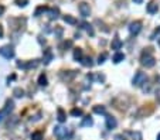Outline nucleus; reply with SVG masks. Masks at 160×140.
<instances>
[{
  "instance_id": "nucleus-1",
  "label": "nucleus",
  "mask_w": 160,
  "mask_h": 140,
  "mask_svg": "<svg viewBox=\"0 0 160 140\" xmlns=\"http://www.w3.org/2000/svg\"><path fill=\"white\" fill-rule=\"evenodd\" d=\"M140 64H142L143 67H146V68H152V67H154L156 60H154V57L149 53V51H147V53L145 51V53L142 54V58H140Z\"/></svg>"
},
{
  "instance_id": "nucleus-2",
  "label": "nucleus",
  "mask_w": 160,
  "mask_h": 140,
  "mask_svg": "<svg viewBox=\"0 0 160 140\" xmlns=\"http://www.w3.org/2000/svg\"><path fill=\"white\" fill-rule=\"evenodd\" d=\"M0 55L6 60H10V58L14 57V50L11 45H3L0 48Z\"/></svg>"
},
{
  "instance_id": "nucleus-3",
  "label": "nucleus",
  "mask_w": 160,
  "mask_h": 140,
  "mask_svg": "<svg viewBox=\"0 0 160 140\" xmlns=\"http://www.w3.org/2000/svg\"><path fill=\"white\" fill-rule=\"evenodd\" d=\"M145 81H146V74L143 72H136V75H135L133 81H132V83H133L135 87H140L142 83H145Z\"/></svg>"
},
{
  "instance_id": "nucleus-4",
  "label": "nucleus",
  "mask_w": 160,
  "mask_h": 140,
  "mask_svg": "<svg viewBox=\"0 0 160 140\" xmlns=\"http://www.w3.org/2000/svg\"><path fill=\"white\" fill-rule=\"evenodd\" d=\"M78 10H80L81 16L82 17H88L91 14V7L88 3H85V2H82V3H80V6H78Z\"/></svg>"
},
{
  "instance_id": "nucleus-5",
  "label": "nucleus",
  "mask_w": 160,
  "mask_h": 140,
  "mask_svg": "<svg viewBox=\"0 0 160 140\" xmlns=\"http://www.w3.org/2000/svg\"><path fill=\"white\" fill-rule=\"evenodd\" d=\"M140 30H142V23H140V21H133V23H130V26H129L130 34L136 36V34L140 33Z\"/></svg>"
},
{
  "instance_id": "nucleus-6",
  "label": "nucleus",
  "mask_w": 160,
  "mask_h": 140,
  "mask_svg": "<svg viewBox=\"0 0 160 140\" xmlns=\"http://www.w3.org/2000/svg\"><path fill=\"white\" fill-rule=\"evenodd\" d=\"M54 134L57 137H60V139H63V137H65L68 134V130L63 126H55L54 127Z\"/></svg>"
},
{
  "instance_id": "nucleus-7",
  "label": "nucleus",
  "mask_w": 160,
  "mask_h": 140,
  "mask_svg": "<svg viewBox=\"0 0 160 140\" xmlns=\"http://www.w3.org/2000/svg\"><path fill=\"white\" fill-rule=\"evenodd\" d=\"M146 10H147V13H149V14L157 13V11H159V4H157L156 2H153V0H152V2H150V3L146 6Z\"/></svg>"
},
{
  "instance_id": "nucleus-8",
  "label": "nucleus",
  "mask_w": 160,
  "mask_h": 140,
  "mask_svg": "<svg viewBox=\"0 0 160 140\" xmlns=\"http://www.w3.org/2000/svg\"><path fill=\"white\" fill-rule=\"evenodd\" d=\"M17 67L19 68H23V70H30V68L37 67V61H30V62H17Z\"/></svg>"
},
{
  "instance_id": "nucleus-9",
  "label": "nucleus",
  "mask_w": 160,
  "mask_h": 140,
  "mask_svg": "<svg viewBox=\"0 0 160 140\" xmlns=\"http://www.w3.org/2000/svg\"><path fill=\"white\" fill-rule=\"evenodd\" d=\"M116 125H118V122H116V119H115V117H112V116H108L106 117V127L109 130L115 129V127H116Z\"/></svg>"
},
{
  "instance_id": "nucleus-10",
  "label": "nucleus",
  "mask_w": 160,
  "mask_h": 140,
  "mask_svg": "<svg viewBox=\"0 0 160 140\" xmlns=\"http://www.w3.org/2000/svg\"><path fill=\"white\" fill-rule=\"evenodd\" d=\"M57 119H58V122H61V123L67 120V115H65L64 109H61V108H58V110H57Z\"/></svg>"
},
{
  "instance_id": "nucleus-11",
  "label": "nucleus",
  "mask_w": 160,
  "mask_h": 140,
  "mask_svg": "<svg viewBox=\"0 0 160 140\" xmlns=\"http://www.w3.org/2000/svg\"><path fill=\"white\" fill-rule=\"evenodd\" d=\"M112 50H120L122 48V41H120V38H118V37H115L114 40H112Z\"/></svg>"
},
{
  "instance_id": "nucleus-12",
  "label": "nucleus",
  "mask_w": 160,
  "mask_h": 140,
  "mask_svg": "<svg viewBox=\"0 0 160 140\" xmlns=\"http://www.w3.org/2000/svg\"><path fill=\"white\" fill-rule=\"evenodd\" d=\"M93 112L98 115H105L106 113V109H105V106H102V105H97V106H93Z\"/></svg>"
},
{
  "instance_id": "nucleus-13",
  "label": "nucleus",
  "mask_w": 160,
  "mask_h": 140,
  "mask_svg": "<svg viewBox=\"0 0 160 140\" xmlns=\"http://www.w3.org/2000/svg\"><path fill=\"white\" fill-rule=\"evenodd\" d=\"M123 60H125V54H123V53H116V54L114 55V62H115V64L122 62Z\"/></svg>"
},
{
  "instance_id": "nucleus-14",
  "label": "nucleus",
  "mask_w": 160,
  "mask_h": 140,
  "mask_svg": "<svg viewBox=\"0 0 160 140\" xmlns=\"http://www.w3.org/2000/svg\"><path fill=\"white\" fill-rule=\"evenodd\" d=\"M43 60H44V61H43L44 64H50V61L53 60V53H51L50 50H47L45 54H44V58H43Z\"/></svg>"
},
{
  "instance_id": "nucleus-15",
  "label": "nucleus",
  "mask_w": 160,
  "mask_h": 140,
  "mask_svg": "<svg viewBox=\"0 0 160 140\" xmlns=\"http://www.w3.org/2000/svg\"><path fill=\"white\" fill-rule=\"evenodd\" d=\"M48 16H50V19L51 20H55L58 17V9H48Z\"/></svg>"
},
{
  "instance_id": "nucleus-16",
  "label": "nucleus",
  "mask_w": 160,
  "mask_h": 140,
  "mask_svg": "<svg viewBox=\"0 0 160 140\" xmlns=\"http://www.w3.org/2000/svg\"><path fill=\"white\" fill-rule=\"evenodd\" d=\"M47 83H48V81H47L45 74H41L40 77H38V85H41V87H47Z\"/></svg>"
},
{
  "instance_id": "nucleus-17",
  "label": "nucleus",
  "mask_w": 160,
  "mask_h": 140,
  "mask_svg": "<svg viewBox=\"0 0 160 140\" xmlns=\"http://www.w3.org/2000/svg\"><path fill=\"white\" fill-rule=\"evenodd\" d=\"M81 58H82V50H81V48H75V50H74V60L80 61Z\"/></svg>"
},
{
  "instance_id": "nucleus-18",
  "label": "nucleus",
  "mask_w": 160,
  "mask_h": 140,
  "mask_svg": "<svg viewBox=\"0 0 160 140\" xmlns=\"http://www.w3.org/2000/svg\"><path fill=\"white\" fill-rule=\"evenodd\" d=\"M93 125V120L91 116H87L85 119L82 120V123H81V126H92Z\"/></svg>"
},
{
  "instance_id": "nucleus-19",
  "label": "nucleus",
  "mask_w": 160,
  "mask_h": 140,
  "mask_svg": "<svg viewBox=\"0 0 160 140\" xmlns=\"http://www.w3.org/2000/svg\"><path fill=\"white\" fill-rule=\"evenodd\" d=\"M64 19V21H65V23H68V24H77V19H74L72 16H64L63 17Z\"/></svg>"
},
{
  "instance_id": "nucleus-20",
  "label": "nucleus",
  "mask_w": 160,
  "mask_h": 140,
  "mask_svg": "<svg viewBox=\"0 0 160 140\" xmlns=\"http://www.w3.org/2000/svg\"><path fill=\"white\" fill-rule=\"evenodd\" d=\"M31 140H43V133L41 132H34L31 134Z\"/></svg>"
},
{
  "instance_id": "nucleus-21",
  "label": "nucleus",
  "mask_w": 160,
  "mask_h": 140,
  "mask_svg": "<svg viewBox=\"0 0 160 140\" xmlns=\"http://www.w3.org/2000/svg\"><path fill=\"white\" fill-rule=\"evenodd\" d=\"M13 93H14V96L16 98H21L24 95V91L21 89V88H16V89L13 91Z\"/></svg>"
},
{
  "instance_id": "nucleus-22",
  "label": "nucleus",
  "mask_w": 160,
  "mask_h": 140,
  "mask_svg": "<svg viewBox=\"0 0 160 140\" xmlns=\"http://www.w3.org/2000/svg\"><path fill=\"white\" fill-rule=\"evenodd\" d=\"M82 65H85V67H92V60H91V57L84 58V61H82Z\"/></svg>"
},
{
  "instance_id": "nucleus-23",
  "label": "nucleus",
  "mask_w": 160,
  "mask_h": 140,
  "mask_svg": "<svg viewBox=\"0 0 160 140\" xmlns=\"http://www.w3.org/2000/svg\"><path fill=\"white\" fill-rule=\"evenodd\" d=\"M82 26H84V28H87V31H88V34H89V36H93V30H92V26H91V24L84 23Z\"/></svg>"
},
{
  "instance_id": "nucleus-24",
  "label": "nucleus",
  "mask_w": 160,
  "mask_h": 140,
  "mask_svg": "<svg viewBox=\"0 0 160 140\" xmlns=\"http://www.w3.org/2000/svg\"><path fill=\"white\" fill-rule=\"evenodd\" d=\"M71 115H72V116H81V115H82V109H77V108H75V109L71 110Z\"/></svg>"
},
{
  "instance_id": "nucleus-25",
  "label": "nucleus",
  "mask_w": 160,
  "mask_h": 140,
  "mask_svg": "<svg viewBox=\"0 0 160 140\" xmlns=\"http://www.w3.org/2000/svg\"><path fill=\"white\" fill-rule=\"evenodd\" d=\"M16 4L17 6H20V7H24L28 4V0H16Z\"/></svg>"
},
{
  "instance_id": "nucleus-26",
  "label": "nucleus",
  "mask_w": 160,
  "mask_h": 140,
  "mask_svg": "<svg viewBox=\"0 0 160 140\" xmlns=\"http://www.w3.org/2000/svg\"><path fill=\"white\" fill-rule=\"evenodd\" d=\"M47 10H48L47 7L41 6V7H38V9H37V10H36V13H34V16H37V17H38V16H40V13H41V11H47Z\"/></svg>"
},
{
  "instance_id": "nucleus-27",
  "label": "nucleus",
  "mask_w": 160,
  "mask_h": 140,
  "mask_svg": "<svg viewBox=\"0 0 160 140\" xmlns=\"http://www.w3.org/2000/svg\"><path fill=\"white\" fill-rule=\"evenodd\" d=\"M105 58H106V54H102V55H99L98 64H103V62H105Z\"/></svg>"
},
{
  "instance_id": "nucleus-28",
  "label": "nucleus",
  "mask_w": 160,
  "mask_h": 140,
  "mask_svg": "<svg viewBox=\"0 0 160 140\" xmlns=\"http://www.w3.org/2000/svg\"><path fill=\"white\" fill-rule=\"evenodd\" d=\"M6 116H7L6 112H4V110H0V122H2V120H3Z\"/></svg>"
},
{
  "instance_id": "nucleus-29",
  "label": "nucleus",
  "mask_w": 160,
  "mask_h": 140,
  "mask_svg": "<svg viewBox=\"0 0 160 140\" xmlns=\"http://www.w3.org/2000/svg\"><path fill=\"white\" fill-rule=\"evenodd\" d=\"M156 33H157V36H159V38H157V40H159V45H160V27H159V28H157V31H156Z\"/></svg>"
},
{
  "instance_id": "nucleus-30",
  "label": "nucleus",
  "mask_w": 160,
  "mask_h": 140,
  "mask_svg": "<svg viewBox=\"0 0 160 140\" xmlns=\"http://www.w3.org/2000/svg\"><path fill=\"white\" fill-rule=\"evenodd\" d=\"M3 13H4V7L2 6V4H0V16H2Z\"/></svg>"
},
{
  "instance_id": "nucleus-31",
  "label": "nucleus",
  "mask_w": 160,
  "mask_h": 140,
  "mask_svg": "<svg viewBox=\"0 0 160 140\" xmlns=\"http://www.w3.org/2000/svg\"><path fill=\"white\" fill-rule=\"evenodd\" d=\"M0 37H3V27L0 26Z\"/></svg>"
},
{
  "instance_id": "nucleus-32",
  "label": "nucleus",
  "mask_w": 160,
  "mask_h": 140,
  "mask_svg": "<svg viewBox=\"0 0 160 140\" xmlns=\"http://www.w3.org/2000/svg\"><path fill=\"white\" fill-rule=\"evenodd\" d=\"M143 0H133V3H142Z\"/></svg>"
},
{
  "instance_id": "nucleus-33",
  "label": "nucleus",
  "mask_w": 160,
  "mask_h": 140,
  "mask_svg": "<svg viewBox=\"0 0 160 140\" xmlns=\"http://www.w3.org/2000/svg\"><path fill=\"white\" fill-rule=\"evenodd\" d=\"M157 140H160V133H159V134H157Z\"/></svg>"
}]
</instances>
